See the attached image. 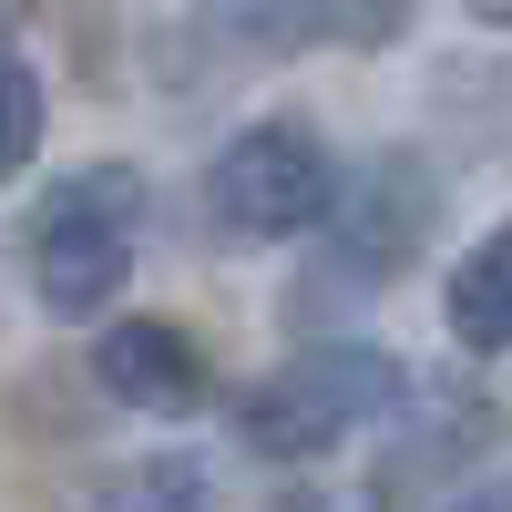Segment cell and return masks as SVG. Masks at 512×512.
<instances>
[{
  "mask_svg": "<svg viewBox=\"0 0 512 512\" xmlns=\"http://www.w3.org/2000/svg\"><path fill=\"white\" fill-rule=\"evenodd\" d=\"M472 21H492V31H512V0H472Z\"/></svg>",
  "mask_w": 512,
  "mask_h": 512,
  "instance_id": "obj_8",
  "label": "cell"
},
{
  "mask_svg": "<svg viewBox=\"0 0 512 512\" xmlns=\"http://www.w3.org/2000/svg\"><path fill=\"white\" fill-rule=\"evenodd\" d=\"M492 512H512V482H502V492H492Z\"/></svg>",
  "mask_w": 512,
  "mask_h": 512,
  "instance_id": "obj_10",
  "label": "cell"
},
{
  "mask_svg": "<svg viewBox=\"0 0 512 512\" xmlns=\"http://www.w3.org/2000/svg\"><path fill=\"white\" fill-rule=\"evenodd\" d=\"M451 338H461V349H482V359L512 349V216L461 256V277H451Z\"/></svg>",
  "mask_w": 512,
  "mask_h": 512,
  "instance_id": "obj_6",
  "label": "cell"
},
{
  "mask_svg": "<svg viewBox=\"0 0 512 512\" xmlns=\"http://www.w3.org/2000/svg\"><path fill=\"white\" fill-rule=\"evenodd\" d=\"M93 379H103L113 400H134V410H195L205 400V359H195V338L175 318H123V328H103Z\"/></svg>",
  "mask_w": 512,
  "mask_h": 512,
  "instance_id": "obj_5",
  "label": "cell"
},
{
  "mask_svg": "<svg viewBox=\"0 0 512 512\" xmlns=\"http://www.w3.org/2000/svg\"><path fill=\"white\" fill-rule=\"evenodd\" d=\"M154 216V185L134 164H72V175L31 205V287L62 318H93L103 297L134 277V246Z\"/></svg>",
  "mask_w": 512,
  "mask_h": 512,
  "instance_id": "obj_1",
  "label": "cell"
},
{
  "mask_svg": "<svg viewBox=\"0 0 512 512\" xmlns=\"http://www.w3.org/2000/svg\"><path fill=\"white\" fill-rule=\"evenodd\" d=\"M21 11H31V0H0V31H11V21H21Z\"/></svg>",
  "mask_w": 512,
  "mask_h": 512,
  "instance_id": "obj_9",
  "label": "cell"
},
{
  "mask_svg": "<svg viewBox=\"0 0 512 512\" xmlns=\"http://www.w3.org/2000/svg\"><path fill=\"white\" fill-rule=\"evenodd\" d=\"M318 226L338 236V267H349V277H400L420 226H431V175H420L410 154H379V175L359 195H328Z\"/></svg>",
  "mask_w": 512,
  "mask_h": 512,
  "instance_id": "obj_4",
  "label": "cell"
},
{
  "mask_svg": "<svg viewBox=\"0 0 512 512\" xmlns=\"http://www.w3.org/2000/svg\"><path fill=\"white\" fill-rule=\"evenodd\" d=\"M400 400H410V369L390 349H349L338 338V349H308L246 390V441L267 461H318L338 441H359L369 420H390Z\"/></svg>",
  "mask_w": 512,
  "mask_h": 512,
  "instance_id": "obj_3",
  "label": "cell"
},
{
  "mask_svg": "<svg viewBox=\"0 0 512 512\" xmlns=\"http://www.w3.org/2000/svg\"><path fill=\"white\" fill-rule=\"evenodd\" d=\"M338 195V154L308 113H267V123H236L205 164V216L246 246H277V236H308Z\"/></svg>",
  "mask_w": 512,
  "mask_h": 512,
  "instance_id": "obj_2",
  "label": "cell"
},
{
  "mask_svg": "<svg viewBox=\"0 0 512 512\" xmlns=\"http://www.w3.org/2000/svg\"><path fill=\"white\" fill-rule=\"evenodd\" d=\"M31 154H41V72L0 52V185H11Z\"/></svg>",
  "mask_w": 512,
  "mask_h": 512,
  "instance_id": "obj_7",
  "label": "cell"
}]
</instances>
